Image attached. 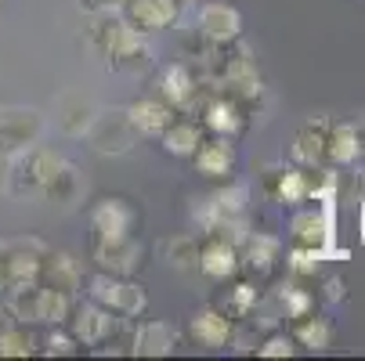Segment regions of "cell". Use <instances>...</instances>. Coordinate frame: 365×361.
Instances as JSON below:
<instances>
[{"label": "cell", "instance_id": "cell-30", "mask_svg": "<svg viewBox=\"0 0 365 361\" xmlns=\"http://www.w3.org/2000/svg\"><path fill=\"white\" fill-rule=\"evenodd\" d=\"M297 340L304 343V347H311V350H326L329 343H333V325H329V318H300V329H297Z\"/></svg>", "mask_w": 365, "mask_h": 361}, {"label": "cell", "instance_id": "cell-19", "mask_svg": "<svg viewBox=\"0 0 365 361\" xmlns=\"http://www.w3.org/2000/svg\"><path fill=\"white\" fill-rule=\"evenodd\" d=\"M206 278H228V275H235V268H239V253H235V246L228 242V239H217V242H210V246H202L199 249V264H195Z\"/></svg>", "mask_w": 365, "mask_h": 361}, {"label": "cell", "instance_id": "cell-7", "mask_svg": "<svg viewBox=\"0 0 365 361\" xmlns=\"http://www.w3.org/2000/svg\"><path fill=\"white\" fill-rule=\"evenodd\" d=\"M116 329H120V318H113V311H109V307H101V303H83L76 311V318H73V336L83 347L106 343Z\"/></svg>", "mask_w": 365, "mask_h": 361}, {"label": "cell", "instance_id": "cell-25", "mask_svg": "<svg viewBox=\"0 0 365 361\" xmlns=\"http://www.w3.org/2000/svg\"><path fill=\"white\" fill-rule=\"evenodd\" d=\"M206 202H210V210H214V221H217V224L235 221V217H242V210H246V188H242V184L221 188V192H214ZM217 224H214V231H217Z\"/></svg>", "mask_w": 365, "mask_h": 361}, {"label": "cell", "instance_id": "cell-5", "mask_svg": "<svg viewBox=\"0 0 365 361\" xmlns=\"http://www.w3.org/2000/svg\"><path fill=\"white\" fill-rule=\"evenodd\" d=\"M141 256H145V249L130 235L127 239H98L94 242V261H98V268L106 275H120V278L134 275L141 268Z\"/></svg>", "mask_w": 365, "mask_h": 361}, {"label": "cell", "instance_id": "cell-3", "mask_svg": "<svg viewBox=\"0 0 365 361\" xmlns=\"http://www.w3.org/2000/svg\"><path fill=\"white\" fill-rule=\"evenodd\" d=\"M87 286H91V300L94 303L109 307V311H120V315H141L145 303H148L145 289L134 286V282H123L120 275H106V271H101Z\"/></svg>", "mask_w": 365, "mask_h": 361}, {"label": "cell", "instance_id": "cell-35", "mask_svg": "<svg viewBox=\"0 0 365 361\" xmlns=\"http://www.w3.org/2000/svg\"><path fill=\"white\" fill-rule=\"evenodd\" d=\"M47 354H76V336H66V333H51L47 336Z\"/></svg>", "mask_w": 365, "mask_h": 361}, {"label": "cell", "instance_id": "cell-10", "mask_svg": "<svg viewBox=\"0 0 365 361\" xmlns=\"http://www.w3.org/2000/svg\"><path fill=\"white\" fill-rule=\"evenodd\" d=\"M239 29H242V19L228 4H206L199 11V33L210 43H228V40L239 36Z\"/></svg>", "mask_w": 365, "mask_h": 361}, {"label": "cell", "instance_id": "cell-1", "mask_svg": "<svg viewBox=\"0 0 365 361\" xmlns=\"http://www.w3.org/2000/svg\"><path fill=\"white\" fill-rule=\"evenodd\" d=\"M91 40L106 55L109 69L116 73H141L152 62V51L145 47L141 33L116 11H98L91 22Z\"/></svg>", "mask_w": 365, "mask_h": 361}, {"label": "cell", "instance_id": "cell-27", "mask_svg": "<svg viewBox=\"0 0 365 361\" xmlns=\"http://www.w3.org/2000/svg\"><path fill=\"white\" fill-rule=\"evenodd\" d=\"M160 137H163V148L170 152V156H192V152L199 148V141H202V130L195 123H170Z\"/></svg>", "mask_w": 365, "mask_h": 361}, {"label": "cell", "instance_id": "cell-29", "mask_svg": "<svg viewBox=\"0 0 365 361\" xmlns=\"http://www.w3.org/2000/svg\"><path fill=\"white\" fill-rule=\"evenodd\" d=\"M33 354V336L22 329V322L0 325V357H26Z\"/></svg>", "mask_w": 365, "mask_h": 361}, {"label": "cell", "instance_id": "cell-4", "mask_svg": "<svg viewBox=\"0 0 365 361\" xmlns=\"http://www.w3.org/2000/svg\"><path fill=\"white\" fill-rule=\"evenodd\" d=\"M43 134V120L36 109H0V152L19 156Z\"/></svg>", "mask_w": 365, "mask_h": 361}, {"label": "cell", "instance_id": "cell-15", "mask_svg": "<svg viewBox=\"0 0 365 361\" xmlns=\"http://www.w3.org/2000/svg\"><path fill=\"white\" fill-rule=\"evenodd\" d=\"M326 134H329V120H311L304 123V130L293 141V159L300 167H319L326 159Z\"/></svg>", "mask_w": 365, "mask_h": 361}, {"label": "cell", "instance_id": "cell-12", "mask_svg": "<svg viewBox=\"0 0 365 361\" xmlns=\"http://www.w3.org/2000/svg\"><path fill=\"white\" fill-rule=\"evenodd\" d=\"M94 116H98V105H94L87 94H66L58 101V127L69 137H83L87 127L94 123Z\"/></svg>", "mask_w": 365, "mask_h": 361}, {"label": "cell", "instance_id": "cell-40", "mask_svg": "<svg viewBox=\"0 0 365 361\" xmlns=\"http://www.w3.org/2000/svg\"><path fill=\"white\" fill-rule=\"evenodd\" d=\"M0 289H8V282H4V261H0Z\"/></svg>", "mask_w": 365, "mask_h": 361}, {"label": "cell", "instance_id": "cell-14", "mask_svg": "<svg viewBox=\"0 0 365 361\" xmlns=\"http://www.w3.org/2000/svg\"><path fill=\"white\" fill-rule=\"evenodd\" d=\"M127 116H130V123H134V130L138 134H148V137H160L174 120V113H170V105L167 101H155V98H141V101H134V105L127 109Z\"/></svg>", "mask_w": 365, "mask_h": 361}, {"label": "cell", "instance_id": "cell-23", "mask_svg": "<svg viewBox=\"0 0 365 361\" xmlns=\"http://www.w3.org/2000/svg\"><path fill=\"white\" fill-rule=\"evenodd\" d=\"M19 163H22V170H26V181L33 184V188H43L51 177H55V170L62 167V159L55 156V152H47V148H36V145H29L26 152H19L15 156Z\"/></svg>", "mask_w": 365, "mask_h": 361}, {"label": "cell", "instance_id": "cell-33", "mask_svg": "<svg viewBox=\"0 0 365 361\" xmlns=\"http://www.w3.org/2000/svg\"><path fill=\"white\" fill-rule=\"evenodd\" d=\"M326 261V249H319V246H297L293 253H289V271H297V275H315L319 271V264Z\"/></svg>", "mask_w": 365, "mask_h": 361}, {"label": "cell", "instance_id": "cell-24", "mask_svg": "<svg viewBox=\"0 0 365 361\" xmlns=\"http://www.w3.org/2000/svg\"><path fill=\"white\" fill-rule=\"evenodd\" d=\"M8 315L15 322H40V286H8Z\"/></svg>", "mask_w": 365, "mask_h": 361}, {"label": "cell", "instance_id": "cell-8", "mask_svg": "<svg viewBox=\"0 0 365 361\" xmlns=\"http://www.w3.org/2000/svg\"><path fill=\"white\" fill-rule=\"evenodd\" d=\"M120 11L138 33H152L167 29L178 19V0H123Z\"/></svg>", "mask_w": 365, "mask_h": 361}, {"label": "cell", "instance_id": "cell-31", "mask_svg": "<svg viewBox=\"0 0 365 361\" xmlns=\"http://www.w3.org/2000/svg\"><path fill=\"white\" fill-rule=\"evenodd\" d=\"M311 195V181H307V174H300V170H286V174H279V184H275V199L279 202H300V199H307Z\"/></svg>", "mask_w": 365, "mask_h": 361}, {"label": "cell", "instance_id": "cell-21", "mask_svg": "<svg viewBox=\"0 0 365 361\" xmlns=\"http://www.w3.org/2000/svg\"><path fill=\"white\" fill-rule=\"evenodd\" d=\"M202 116H206L202 123L210 127V130H217L221 137L242 130V105H239L232 94H221V98H214V101H206V105H202Z\"/></svg>", "mask_w": 365, "mask_h": 361}, {"label": "cell", "instance_id": "cell-20", "mask_svg": "<svg viewBox=\"0 0 365 361\" xmlns=\"http://www.w3.org/2000/svg\"><path fill=\"white\" fill-rule=\"evenodd\" d=\"M40 192H43L47 202H55V206H73V202H80V195H83V177H80V170H76L73 163L62 159V167L55 170V177H51Z\"/></svg>", "mask_w": 365, "mask_h": 361}, {"label": "cell", "instance_id": "cell-38", "mask_svg": "<svg viewBox=\"0 0 365 361\" xmlns=\"http://www.w3.org/2000/svg\"><path fill=\"white\" fill-rule=\"evenodd\" d=\"M8 177H11V156H4V152H0V192L8 188Z\"/></svg>", "mask_w": 365, "mask_h": 361}, {"label": "cell", "instance_id": "cell-42", "mask_svg": "<svg viewBox=\"0 0 365 361\" xmlns=\"http://www.w3.org/2000/svg\"><path fill=\"white\" fill-rule=\"evenodd\" d=\"M361 148H365V137H361Z\"/></svg>", "mask_w": 365, "mask_h": 361}, {"label": "cell", "instance_id": "cell-41", "mask_svg": "<svg viewBox=\"0 0 365 361\" xmlns=\"http://www.w3.org/2000/svg\"><path fill=\"white\" fill-rule=\"evenodd\" d=\"M361 242H365V202H361Z\"/></svg>", "mask_w": 365, "mask_h": 361}, {"label": "cell", "instance_id": "cell-37", "mask_svg": "<svg viewBox=\"0 0 365 361\" xmlns=\"http://www.w3.org/2000/svg\"><path fill=\"white\" fill-rule=\"evenodd\" d=\"M120 4H123V0H80V8H87L91 15H98V11H120Z\"/></svg>", "mask_w": 365, "mask_h": 361}, {"label": "cell", "instance_id": "cell-36", "mask_svg": "<svg viewBox=\"0 0 365 361\" xmlns=\"http://www.w3.org/2000/svg\"><path fill=\"white\" fill-rule=\"evenodd\" d=\"M257 354H260V357H289V354H293V343H289L286 336H272Z\"/></svg>", "mask_w": 365, "mask_h": 361}, {"label": "cell", "instance_id": "cell-32", "mask_svg": "<svg viewBox=\"0 0 365 361\" xmlns=\"http://www.w3.org/2000/svg\"><path fill=\"white\" fill-rule=\"evenodd\" d=\"M275 303L282 307V315H289V318H304V315H311V296H307L304 289H297V286H279Z\"/></svg>", "mask_w": 365, "mask_h": 361}, {"label": "cell", "instance_id": "cell-39", "mask_svg": "<svg viewBox=\"0 0 365 361\" xmlns=\"http://www.w3.org/2000/svg\"><path fill=\"white\" fill-rule=\"evenodd\" d=\"M340 296H344V282H340V278H329V282H326V300L336 303Z\"/></svg>", "mask_w": 365, "mask_h": 361}, {"label": "cell", "instance_id": "cell-2", "mask_svg": "<svg viewBox=\"0 0 365 361\" xmlns=\"http://www.w3.org/2000/svg\"><path fill=\"white\" fill-rule=\"evenodd\" d=\"M138 137H141V134L134 130L127 109H123V113H120V109H116V113H98L94 123L87 127V141L94 145V152H101V156H123V152L134 148Z\"/></svg>", "mask_w": 365, "mask_h": 361}, {"label": "cell", "instance_id": "cell-28", "mask_svg": "<svg viewBox=\"0 0 365 361\" xmlns=\"http://www.w3.org/2000/svg\"><path fill=\"white\" fill-rule=\"evenodd\" d=\"M163 256H167V264H174L178 271H192L199 264V242L195 235H174L163 242Z\"/></svg>", "mask_w": 365, "mask_h": 361}, {"label": "cell", "instance_id": "cell-6", "mask_svg": "<svg viewBox=\"0 0 365 361\" xmlns=\"http://www.w3.org/2000/svg\"><path fill=\"white\" fill-rule=\"evenodd\" d=\"M91 224H94V239H127L138 228V210L127 199H106L94 206Z\"/></svg>", "mask_w": 365, "mask_h": 361}, {"label": "cell", "instance_id": "cell-9", "mask_svg": "<svg viewBox=\"0 0 365 361\" xmlns=\"http://www.w3.org/2000/svg\"><path fill=\"white\" fill-rule=\"evenodd\" d=\"M221 87H225L235 101L257 98L260 90H264V83H260V73H257V66L250 62L246 51H239V58H225V66H221Z\"/></svg>", "mask_w": 365, "mask_h": 361}, {"label": "cell", "instance_id": "cell-18", "mask_svg": "<svg viewBox=\"0 0 365 361\" xmlns=\"http://www.w3.org/2000/svg\"><path fill=\"white\" fill-rule=\"evenodd\" d=\"M361 156V130L354 123H329L326 134V159H333L336 167L354 163Z\"/></svg>", "mask_w": 365, "mask_h": 361}, {"label": "cell", "instance_id": "cell-22", "mask_svg": "<svg viewBox=\"0 0 365 361\" xmlns=\"http://www.w3.org/2000/svg\"><path fill=\"white\" fill-rule=\"evenodd\" d=\"M188 329H192V336H195L202 347H225V343H232V336H235L232 318H225V315H217V311H199Z\"/></svg>", "mask_w": 365, "mask_h": 361}, {"label": "cell", "instance_id": "cell-26", "mask_svg": "<svg viewBox=\"0 0 365 361\" xmlns=\"http://www.w3.org/2000/svg\"><path fill=\"white\" fill-rule=\"evenodd\" d=\"M246 242V256H250V264L257 268V271H272L275 268V261H279V249H282V242L275 239V235H246L242 239Z\"/></svg>", "mask_w": 365, "mask_h": 361}, {"label": "cell", "instance_id": "cell-16", "mask_svg": "<svg viewBox=\"0 0 365 361\" xmlns=\"http://www.w3.org/2000/svg\"><path fill=\"white\" fill-rule=\"evenodd\" d=\"M43 261H47V264H40V282L51 286V289H58V293L76 296L83 275H80V268H76L73 256H69V253H55V256H43Z\"/></svg>", "mask_w": 365, "mask_h": 361}, {"label": "cell", "instance_id": "cell-13", "mask_svg": "<svg viewBox=\"0 0 365 361\" xmlns=\"http://www.w3.org/2000/svg\"><path fill=\"white\" fill-rule=\"evenodd\" d=\"M178 347V329L167 322H145L134 333V354L141 357H167Z\"/></svg>", "mask_w": 365, "mask_h": 361}, {"label": "cell", "instance_id": "cell-34", "mask_svg": "<svg viewBox=\"0 0 365 361\" xmlns=\"http://www.w3.org/2000/svg\"><path fill=\"white\" fill-rule=\"evenodd\" d=\"M250 307H257V289L253 286H235L232 289V311L235 315H246Z\"/></svg>", "mask_w": 365, "mask_h": 361}, {"label": "cell", "instance_id": "cell-11", "mask_svg": "<svg viewBox=\"0 0 365 361\" xmlns=\"http://www.w3.org/2000/svg\"><path fill=\"white\" fill-rule=\"evenodd\" d=\"M160 90L170 101V109H192L195 94H199V80H195V73L185 62H178V66L163 69V87Z\"/></svg>", "mask_w": 365, "mask_h": 361}, {"label": "cell", "instance_id": "cell-17", "mask_svg": "<svg viewBox=\"0 0 365 361\" xmlns=\"http://www.w3.org/2000/svg\"><path fill=\"white\" fill-rule=\"evenodd\" d=\"M192 156H195L199 174H206V177H225V174H232V167H235V148L228 145V137L199 141V148L192 152Z\"/></svg>", "mask_w": 365, "mask_h": 361}]
</instances>
